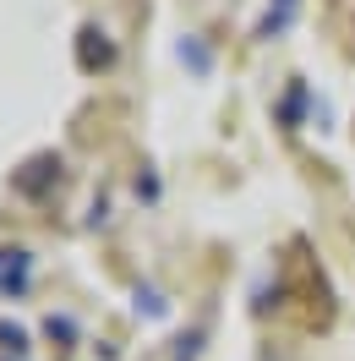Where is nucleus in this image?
Returning a JSON list of instances; mask_svg holds the SVG:
<instances>
[{"label":"nucleus","instance_id":"nucleus-1","mask_svg":"<svg viewBox=\"0 0 355 361\" xmlns=\"http://www.w3.org/2000/svg\"><path fill=\"white\" fill-rule=\"evenodd\" d=\"M55 180H61V159H55V154H33L23 170H17V192H27V197H44Z\"/></svg>","mask_w":355,"mask_h":361},{"label":"nucleus","instance_id":"nucleus-2","mask_svg":"<svg viewBox=\"0 0 355 361\" xmlns=\"http://www.w3.org/2000/svg\"><path fill=\"white\" fill-rule=\"evenodd\" d=\"M27 274H33V257L23 247H0V295H23Z\"/></svg>","mask_w":355,"mask_h":361},{"label":"nucleus","instance_id":"nucleus-3","mask_svg":"<svg viewBox=\"0 0 355 361\" xmlns=\"http://www.w3.org/2000/svg\"><path fill=\"white\" fill-rule=\"evenodd\" d=\"M110 61H115V44L99 33V27H82V33H77V66L99 71V66H110Z\"/></svg>","mask_w":355,"mask_h":361},{"label":"nucleus","instance_id":"nucleus-4","mask_svg":"<svg viewBox=\"0 0 355 361\" xmlns=\"http://www.w3.org/2000/svg\"><path fill=\"white\" fill-rule=\"evenodd\" d=\"M180 61H186V66L197 71V77H208V71H213V49L202 44L197 33H186V39H180Z\"/></svg>","mask_w":355,"mask_h":361},{"label":"nucleus","instance_id":"nucleus-5","mask_svg":"<svg viewBox=\"0 0 355 361\" xmlns=\"http://www.w3.org/2000/svg\"><path fill=\"white\" fill-rule=\"evenodd\" d=\"M289 17H295V0H273V6H268V17L257 23V39H273V33H285Z\"/></svg>","mask_w":355,"mask_h":361},{"label":"nucleus","instance_id":"nucleus-6","mask_svg":"<svg viewBox=\"0 0 355 361\" xmlns=\"http://www.w3.org/2000/svg\"><path fill=\"white\" fill-rule=\"evenodd\" d=\"M306 82H289V93H285V104H279V121H285V126H295V121H301V115H306Z\"/></svg>","mask_w":355,"mask_h":361},{"label":"nucleus","instance_id":"nucleus-7","mask_svg":"<svg viewBox=\"0 0 355 361\" xmlns=\"http://www.w3.org/2000/svg\"><path fill=\"white\" fill-rule=\"evenodd\" d=\"M0 350L23 356V350H27V329H17V323H6V317H0Z\"/></svg>","mask_w":355,"mask_h":361},{"label":"nucleus","instance_id":"nucleus-8","mask_svg":"<svg viewBox=\"0 0 355 361\" xmlns=\"http://www.w3.org/2000/svg\"><path fill=\"white\" fill-rule=\"evenodd\" d=\"M44 334H49V339H66V345H71V339H77V323H71V317H49Z\"/></svg>","mask_w":355,"mask_h":361},{"label":"nucleus","instance_id":"nucleus-9","mask_svg":"<svg viewBox=\"0 0 355 361\" xmlns=\"http://www.w3.org/2000/svg\"><path fill=\"white\" fill-rule=\"evenodd\" d=\"M197 345H202V329H192L186 339H175V361H197Z\"/></svg>","mask_w":355,"mask_h":361},{"label":"nucleus","instance_id":"nucleus-10","mask_svg":"<svg viewBox=\"0 0 355 361\" xmlns=\"http://www.w3.org/2000/svg\"><path fill=\"white\" fill-rule=\"evenodd\" d=\"M137 312H148V317H164V301H158V290H137Z\"/></svg>","mask_w":355,"mask_h":361}]
</instances>
